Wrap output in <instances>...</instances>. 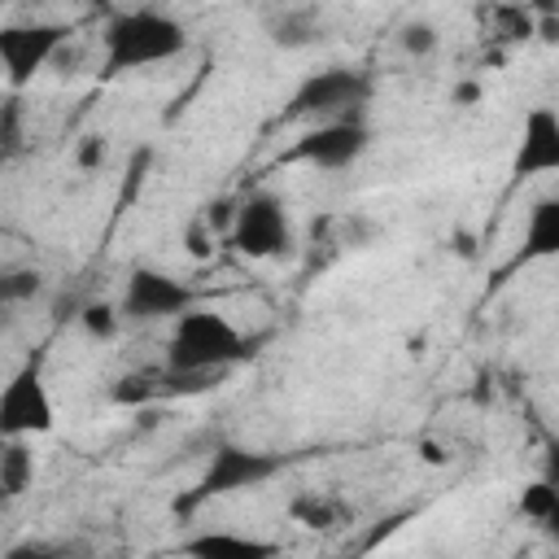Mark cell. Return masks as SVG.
<instances>
[{
  "instance_id": "1",
  "label": "cell",
  "mask_w": 559,
  "mask_h": 559,
  "mask_svg": "<svg viewBox=\"0 0 559 559\" xmlns=\"http://www.w3.org/2000/svg\"><path fill=\"white\" fill-rule=\"evenodd\" d=\"M188 48V26L166 13V9H127L105 22L100 35V70L105 74H135L166 66L183 57Z\"/></svg>"
},
{
  "instance_id": "2",
  "label": "cell",
  "mask_w": 559,
  "mask_h": 559,
  "mask_svg": "<svg viewBox=\"0 0 559 559\" xmlns=\"http://www.w3.org/2000/svg\"><path fill=\"white\" fill-rule=\"evenodd\" d=\"M253 354V341L210 306H188L170 319L166 367L170 371H231Z\"/></svg>"
},
{
  "instance_id": "3",
  "label": "cell",
  "mask_w": 559,
  "mask_h": 559,
  "mask_svg": "<svg viewBox=\"0 0 559 559\" xmlns=\"http://www.w3.org/2000/svg\"><path fill=\"white\" fill-rule=\"evenodd\" d=\"M280 467H284V459L271 454V450H249V445L223 441V445H214V454H210L205 472L197 476V485L175 502V511L188 515V511H197V507H205L214 498H227V493H240V489H258L271 476H280Z\"/></svg>"
},
{
  "instance_id": "4",
  "label": "cell",
  "mask_w": 559,
  "mask_h": 559,
  "mask_svg": "<svg viewBox=\"0 0 559 559\" xmlns=\"http://www.w3.org/2000/svg\"><path fill=\"white\" fill-rule=\"evenodd\" d=\"M367 100H371V79L362 70L328 66L297 83V92L288 100V118L310 127V122H328V118L367 114Z\"/></svg>"
},
{
  "instance_id": "5",
  "label": "cell",
  "mask_w": 559,
  "mask_h": 559,
  "mask_svg": "<svg viewBox=\"0 0 559 559\" xmlns=\"http://www.w3.org/2000/svg\"><path fill=\"white\" fill-rule=\"evenodd\" d=\"M367 148H371V122H367V114H349V118L310 122V127L288 144L284 162L314 166V170H345V166H354Z\"/></svg>"
},
{
  "instance_id": "6",
  "label": "cell",
  "mask_w": 559,
  "mask_h": 559,
  "mask_svg": "<svg viewBox=\"0 0 559 559\" xmlns=\"http://www.w3.org/2000/svg\"><path fill=\"white\" fill-rule=\"evenodd\" d=\"M227 240L245 253V258H284L293 249V218L284 197L275 192H249L236 205V223L227 231Z\"/></svg>"
},
{
  "instance_id": "7",
  "label": "cell",
  "mask_w": 559,
  "mask_h": 559,
  "mask_svg": "<svg viewBox=\"0 0 559 559\" xmlns=\"http://www.w3.org/2000/svg\"><path fill=\"white\" fill-rule=\"evenodd\" d=\"M118 306L131 323H157V319H175L188 306H197V293L162 266H135L122 284Z\"/></svg>"
},
{
  "instance_id": "8",
  "label": "cell",
  "mask_w": 559,
  "mask_h": 559,
  "mask_svg": "<svg viewBox=\"0 0 559 559\" xmlns=\"http://www.w3.org/2000/svg\"><path fill=\"white\" fill-rule=\"evenodd\" d=\"M74 31L66 22H17V26H4V35H0V61H4L9 83L22 87L35 70H48L52 57L61 52V44Z\"/></svg>"
},
{
  "instance_id": "9",
  "label": "cell",
  "mask_w": 559,
  "mask_h": 559,
  "mask_svg": "<svg viewBox=\"0 0 559 559\" xmlns=\"http://www.w3.org/2000/svg\"><path fill=\"white\" fill-rule=\"evenodd\" d=\"M52 424H57V406H52L44 376L35 367L17 371L0 389V432L4 437H44V432H52Z\"/></svg>"
},
{
  "instance_id": "10",
  "label": "cell",
  "mask_w": 559,
  "mask_h": 559,
  "mask_svg": "<svg viewBox=\"0 0 559 559\" xmlns=\"http://www.w3.org/2000/svg\"><path fill=\"white\" fill-rule=\"evenodd\" d=\"M511 175L515 179L559 175V109L533 105L524 114L520 140H515V157H511Z\"/></svg>"
},
{
  "instance_id": "11",
  "label": "cell",
  "mask_w": 559,
  "mask_h": 559,
  "mask_svg": "<svg viewBox=\"0 0 559 559\" xmlns=\"http://www.w3.org/2000/svg\"><path fill=\"white\" fill-rule=\"evenodd\" d=\"M262 31L280 52H301L323 39V13L314 0H275L262 13Z\"/></svg>"
},
{
  "instance_id": "12",
  "label": "cell",
  "mask_w": 559,
  "mask_h": 559,
  "mask_svg": "<svg viewBox=\"0 0 559 559\" xmlns=\"http://www.w3.org/2000/svg\"><path fill=\"white\" fill-rule=\"evenodd\" d=\"M546 258H559V192L537 197L528 205L515 249V262H546Z\"/></svg>"
},
{
  "instance_id": "13",
  "label": "cell",
  "mask_w": 559,
  "mask_h": 559,
  "mask_svg": "<svg viewBox=\"0 0 559 559\" xmlns=\"http://www.w3.org/2000/svg\"><path fill=\"white\" fill-rule=\"evenodd\" d=\"M288 520L310 528V533H336L345 524H354V507L341 498V493H319V489H306L288 502Z\"/></svg>"
},
{
  "instance_id": "14",
  "label": "cell",
  "mask_w": 559,
  "mask_h": 559,
  "mask_svg": "<svg viewBox=\"0 0 559 559\" xmlns=\"http://www.w3.org/2000/svg\"><path fill=\"white\" fill-rule=\"evenodd\" d=\"M26 441L31 437H4L0 441V493H4V502L22 498L35 485V454Z\"/></svg>"
},
{
  "instance_id": "15",
  "label": "cell",
  "mask_w": 559,
  "mask_h": 559,
  "mask_svg": "<svg viewBox=\"0 0 559 559\" xmlns=\"http://www.w3.org/2000/svg\"><path fill=\"white\" fill-rule=\"evenodd\" d=\"M188 555H236V559H262L271 555L275 546L271 542H258V537H240V533H201L192 542H183Z\"/></svg>"
},
{
  "instance_id": "16",
  "label": "cell",
  "mask_w": 559,
  "mask_h": 559,
  "mask_svg": "<svg viewBox=\"0 0 559 559\" xmlns=\"http://www.w3.org/2000/svg\"><path fill=\"white\" fill-rule=\"evenodd\" d=\"M533 26H537V17L524 9V0H507V4L489 9V35L493 39L520 44V39H533Z\"/></svg>"
},
{
  "instance_id": "17",
  "label": "cell",
  "mask_w": 559,
  "mask_h": 559,
  "mask_svg": "<svg viewBox=\"0 0 559 559\" xmlns=\"http://www.w3.org/2000/svg\"><path fill=\"white\" fill-rule=\"evenodd\" d=\"M397 48H402L411 61H432V57L441 52V31H437V22H428V17L402 22V26H397Z\"/></svg>"
},
{
  "instance_id": "18",
  "label": "cell",
  "mask_w": 559,
  "mask_h": 559,
  "mask_svg": "<svg viewBox=\"0 0 559 559\" xmlns=\"http://www.w3.org/2000/svg\"><path fill=\"white\" fill-rule=\"evenodd\" d=\"M122 306H114V301H87L83 310H79V328L92 336V341H118V332H122Z\"/></svg>"
},
{
  "instance_id": "19",
  "label": "cell",
  "mask_w": 559,
  "mask_h": 559,
  "mask_svg": "<svg viewBox=\"0 0 559 559\" xmlns=\"http://www.w3.org/2000/svg\"><path fill=\"white\" fill-rule=\"evenodd\" d=\"M555 502H559V485L542 472L533 485H524V493H520V515L533 520V524H546V515L555 511Z\"/></svg>"
},
{
  "instance_id": "20",
  "label": "cell",
  "mask_w": 559,
  "mask_h": 559,
  "mask_svg": "<svg viewBox=\"0 0 559 559\" xmlns=\"http://www.w3.org/2000/svg\"><path fill=\"white\" fill-rule=\"evenodd\" d=\"M39 288H44L39 266H9V271L0 275V297H4V306L35 301V297H39Z\"/></svg>"
},
{
  "instance_id": "21",
  "label": "cell",
  "mask_w": 559,
  "mask_h": 559,
  "mask_svg": "<svg viewBox=\"0 0 559 559\" xmlns=\"http://www.w3.org/2000/svg\"><path fill=\"white\" fill-rule=\"evenodd\" d=\"M105 162H109V140H105L100 131H87V135H79V140H74V166H79L83 175L100 170Z\"/></svg>"
},
{
  "instance_id": "22",
  "label": "cell",
  "mask_w": 559,
  "mask_h": 559,
  "mask_svg": "<svg viewBox=\"0 0 559 559\" xmlns=\"http://www.w3.org/2000/svg\"><path fill=\"white\" fill-rule=\"evenodd\" d=\"M0 148H4V157H17L22 153V100L17 96L4 100V114H0Z\"/></svg>"
},
{
  "instance_id": "23",
  "label": "cell",
  "mask_w": 559,
  "mask_h": 559,
  "mask_svg": "<svg viewBox=\"0 0 559 559\" xmlns=\"http://www.w3.org/2000/svg\"><path fill=\"white\" fill-rule=\"evenodd\" d=\"M450 100H454V105H476V100H480V83H472V79H467V83H454Z\"/></svg>"
},
{
  "instance_id": "24",
  "label": "cell",
  "mask_w": 559,
  "mask_h": 559,
  "mask_svg": "<svg viewBox=\"0 0 559 559\" xmlns=\"http://www.w3.org/2000/svg\"><path fill=\"white\" fill-rule=\"evenodd\" d=\"M533 35H537L542 44H559V17H537Z\"/></svg>"
},
{
  "instance_id": "25",
  "label": "cell",
  "mask_w": 559,
  "mask_h": 559,
  "mask_svg": "<svg viewBox=\"0 0 559 559\" xmlns=\"http://www.w3.org/2000/svg\"><path fill=\"white\" fill-rule=\"evenodd\" d=\"M524 9L533 17H559V0H524Z\"/></svg>"
},
{
  "instance_id": "26",
  "label": "cell",
  "mask_w": 559,
  "mask_h": 559,
  "mask_svg": "<svg viewBox=\"0 0 559 559\" xmlns=\"http://www.w3.org/2000/svg\"><path fill=\"white\" fill-rule=\"evenodd\" d=\"M542 472H546V476L559 485V437L550 441V450H546V467H542Z\"/></svg>"
},
{
  "instance_id": "27",
  "label": "cell",
  "mask_w": 559,
  "mask_h": 559,
  "mask_svg": "<svg viewBox=\"0 0 559 559\" xmlns=\"http://www.w3.org/2000/svg\"><path fill=\"white\" fill-rule=\"evenodd\" d=\"M542 528H546V533H550V537L559 542V502H555V511L546 515V524H542Z\"/></svg>"
},
{
  "instance_id": "28",
  "label": "cell",
  "mask_w": 559,
  "mask_h": 559,
  "mask_svg": "<svg viewBox=\"0 0 559 559\" xmlns=\"http://www.w3.org/2000/svg\"><path fill=\"white\" fill-rule=\"evenodd\" d=\"M22 4H48V0H22Z\"/></svg>"
}]
</instances>
